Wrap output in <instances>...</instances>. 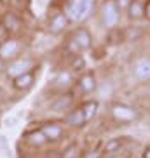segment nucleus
<instances>
[{"label": "nucleus", "mask_w": 150, "mask_h": 158, "mask_svg": "<svg viewBox=\"0 0 150 158\" xmlns=\"http://www.w3.org/2000/svg\"><path fill=\"white\" fill-rule=\"evenodd\" d=\"M26 143L30 146H33V148H40V146H44L47 143V139H46V135L40 132V129H37V130H32V132L26 134Z\"/></svg>", "instance_id": "4468645a"}, {"label": "nucleus", "mask_w": 150, "mask_h": 158, "mask_svg": "<svg viewBox=\"0 0 150 158\" xmlns=\"http://www.w3.org/2000/svg\"><path fill=\"white\" fill-rule=\"evenodd\" d=\"M52 84L56 85V87H60V89H66L68 85L72 84V73L68 70L60 71V73L56 75V78H54V82H52Z\"/></svg>", "instance_id": "dca6fc26"}, {"label": "nucleus", "mask_w": 150, "mask_h": 158, "mask_svg": "<svg viewBox=\"0 0 150 158\" xmlns=\"http://www.w3.org/2000/svg\"><path fill=\"white\" fill-rule=\"evenodd\" d=\"M91 44H93V38H91V35H89L87 30H77V31L73 33L72 40H70L72 49H73L77 54L87 51V49L91 47Z\"/></svg>", "instance_id": "39448f33"}, {"label": "nucleus", "mask_w": 150, "mask_h": 158, "mask_svg": "<svg viewBox=\"0 0 150 158\" xmlns=\"http://www.w3.org/2000/svg\"><path fill=\"white\" fill-rule=\"evenodd\" d=\"M73 68H84V59L80 56H77V59L73 61Z\"/></svg>", "instance_id": "aec40b11"}, {"label": "nucleus", "mask_w": 150, "mask_h": 158, "mask_svg": "<svg viewBox=\"0 0 150 158\" xmlns=\"http://www.w3.org/2000/svg\"><path fill=\"white\" fill-rule=\"evenodd\" d=\"M79 89L84 94L93 92L94 89H96V78H94V75L87 73V75H84V77H80L79 78Z\"/></svg>", "instance_id": "2eb2a0df"}, {"label": "nucleus", "mask_w": 150, "mask_h": 158, "mask_svg": "<svg viewBox=\"0 0 150 158\" xmlns=\"http://www.w3.org/2000/svg\"><path fill=\"white\" fill-rule=\"evenodd\" d=\"M119 18H121V9L119 5L112 0H108L103 4V9H101V23L107 26V28H112L119 23Z\"/></svg>", "instance_id": "7ed1b4c3"}, {"label": "nucleus", "mask_w": 150, "mask_h": 158, "mask_svg": "<svg viewBox=\"0 0 150 158\" xmlns=\"http://www.w3.org/2000/svg\"><path fill=\"white\" fill-rule=\"evenodd\" d=\"M40 132L46 135L47 143H49V141H51V143H56V141H60L61 137H63V134H65V130H63V127H61L60 123H44V125L40 127Z\"/></svg>", "instance_id": "0eeeda50"}, {"label": "nucleus", "mask_w": 150, "mask_h": 158, "mask_svg": "<svg viewBox=\"0 0 150 158\" xmlns=\"http://www.w3.org/2000/svg\"><path fill=\"white\" fill-rule=\"evenodd\" d=\"M105 158H117V155H107Z\"/></svg>", "instance_id": "b1692460"}, {"label": "nucleus", "mask_w": 150, "mask_h": 158, "mask_svg": "<svg viewBox=\"0 0 150 158\" xmlns=\"http://www.w3.org/2000/svg\"><path fill=\"white\" fill-rule=\"evenodd\" d=\"M133 73L138 80H150V57H141L135 63Z\"/></svg>", "instance_id": "1a4fd4ad"}, {"label": "nucleus", "mask_w": 150, "mask_h": 158, "mask_svg": "<svg viewBox=\"0 0 150 158\" xmlns=\"http://www.w3.org/2000/svg\"><path fill=\"white\" fill-rule=\"evenodd\" d=\"M127 7H129V16H131V18H135V19H136V18H141V16H143V9H145V4H143L141 0H131Z\"/></svg>", "instance_id": "f3484780"}, {"label": "nucleus", "mask_w": 150, "mask_h": 158, "mask_svg": "<svg viewBox=\"0 0 150 158\" xmlns=\"http://www.w3.org/2000/svg\"><path fill=\"white\" fill-rule=\"evenodd\" d=\"M143 16H145L147 19H150V0L145 4V9H143Z\"/></svg>", "instance_id": "412c9836"}, {"label": "nucleus", "mask_w": 150, "mask_h": 158, "mask_svg": "<svg viewBox=\"0 0 150 158\" xmlns=\"http://www.w3.org/2000/svg\"><path fill=\"white\" fill-rule=\"evenodd\" d=\"M72 104H73V96H72V94H63V96L54 99L49 108H51V111H54V113H65L72 108Z\"/></svg>", "instance_id": "6e6552de"}, {"label": "nucleus", "mask_w": 150, "mask_h": 158, "mask_svg": "<svg viewBox=\"0 0 150 158\" xmlns=\"http://www.w3.org/2000/svg\"><path fill=\"white\" fill-rule=\"evenodd\" d=\"M112 115L119 122H133L136 118V110L126 104H115L112 106Z\"/></svg>", "instance_id": "423d86ee"}, {"label": "nucleus", "mask_w": 150, "mask_h": 158, "mask_svg": "<svg viewBox=\"0 0 150 158\" xmlns=\"http://www.w3.org/2000/svg\"><path fill=\"white\" fill-rule=\"evenodd\" d=\"M21 52V42L14 37H7L0 42V61H9L19 56Z\"/></svg>", "instance_id": "f03ea898"}, {"label": "nucleus", "mask_w": 150, "mask_h": 158, "mask_svg": "<svg viewBox=\"0 0 150 158\" xmlns=\"http://www.w3.org/2000/svg\"><path fill=\"white\" fill-rule=\"evenodd\" d=\"M143 158H150V148H145V151H143Z\"/></svg>", "instance_id": "5701e85b"}, {"label": "nucleus", "mask_w": 150, "mask_h": 158, "mask_svg": "<svg viewBox=\"0 0 150 158\" xmlns=\"http://www.w3.org/2000/svg\"><path fill=\"white\" fill-rule=\"evenodd\" d=\"M86 158H101V155H99V153H96V151H93V153H89Z\"/></svg>", "instance_id": "4be33fe9"}, {"label": "nucleus", "mask_w": 150, "mask_h": 158, "mask_svg": "<svg viewBox=\"0 0 150 158\" xmlns=\"http://www.w3.org/2000/svg\"><path fill=\"white\" fill-rule=\"evenodd\" d=\"M121 148H122V139L121 137H113V139L107 141V144H105V153L107 155H115Z\"/></svg>", "instance_id": "a211bd4d"}, {"label": "nucleus", "mask_w": 150, "mask_h": 158, "mask_svg": "<svg viewBox=\"0 0 150 158\" xmlns=\"http://www.w3.org/2000/svg\"><path fill=\"white\" fill-rule=\"evenodd\" d=\"M33 84H35V75L32 71L21 75V77H16L12 80V85H14L16 90H28V89H32Z\"/></svg>", "instance_id": "f8f14e48"}, {"label": "nucleus", "mask_w": 150, "mask_h": 158, "mask_svg": "<svg viewBox=\"0 0 150 158\" xmlns=\"http://www.w3.org/2000/svg\"><path fill=\"white\" fill-rule=\"evenodd\" d=\"M33 68V61L32 59H26V57H21V59H16L12 61L7 68H5V73L9 78L14 80L16 77H21L24 73H30Z\"/></svg>", "instance_id": "20e7f679"}, {"label": "nucleus", "mask_w": 150, "mask_h": 158, "mask_svg": "<svg viewBox=\"0 0 150 158\" xmlns=\"http://www.w3.org/2000/svg\"><path fill=\"white\" fill-rule=\"evenodd\" d=\"M2 26L5 28L7 33H18V31H21V28H23V23H21L19 16L7 12V14L2 18Z\"/></svg>", "instance_id": "9b49d317"}, {"label": "nucleus", "mask_w": 150, "mask_h": 158, "mask_svg": "<svg viewBox=\"0 0 150 158\" xmlns=\"http://www.w3.org/2000/svg\"><path fill=\"white\" fill-rule=\"evenodd\" d=\"M0 2H4V4H7V2H11V0H0Z\"/></svg>", "instance_id": "a878e982"}, {"label": "nucleus", "mask_w": 150, "mask_h": 158, "mask_svg": "<svg viewBox=\"0 0 150 158\" xmlns=\"http://www.w3.org/2000/svg\"><path fill=\"white\" fill-rule=\"evenodd\" d=\"M94 0H70L66 5V18L72 23H82L91 16Z\"/></svg>", "instance_id": "f257e3e1"}, {"label": "nucleus", "mask_w": 150, "mask_h": 158, "mask_svg": "<svg viewBox=\"0 0 150 158\" xmlns=\"http://www.w3.org/2000/svg\"><path fill=\"white\" fill-rule=\"evenodd\" d=\"M66 123L70 127H82L87 123V118H86L84 111H82V108H75L73 111L68 113L66 116Z\"/></svg>", "instance_id": "ddd939ff"}, {"label": "nucleus", "mask_w": 150, "mask_h": 158, "mask_svg": "<svg viewBox=\"0 0 150 158\" xmlns=\"http://www.w3.org/2000/svg\"><path fill=\"white\" fill-rule=\"evenodd\" d=\"M68 23H70V21H68L65 12H58V14H54L49 19V31L58 35V33H61L66 26H68Z\"/></svg>", "instance_id": "9d476101"}, {"label": "nucleus", "mask_w": 150, "mask_h": 158, "mask_svg": "<svg viewBox=\"0 0 150 158\" xmlns=\"http://www.w3.org/2000/svg\"><path fill=\"white\" fill-rule=\"evenodd\" d=\"M4 70V64H2V61H0V71Z\"/></svg>", "instance_id": "393cba45"}, {"label": "nucleus", "mask_w": 150, "mask_h": 158, "mask_svg": "<svg viewBox=\"0 0 150 158\" xmlns=\"http://www.w3.org/2000/svg\"><path fill=\"white\" fill-rule=\"evenodd\" d=\"M80 108H82L86 118H87V122H89L91 118L96 115V111H98V102H96V101H87V102H84Z\"/></svg>", "instance_id": "6ab92c4d"}]
</instances>
